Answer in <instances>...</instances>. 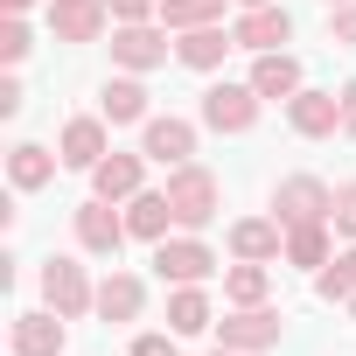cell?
Masks as SVG:
<instances>
[{
    "instance_id": "obj_25",
    "label": "cell",
    "mask_w": 356,
    "mask_h": 356,
    "mask_svg": "<svg viewBox=\"0 0 356 356\" xmlns=\"http://www.w3.org/2000/svg\"><path fill=\"white\" fill-rule=\"evenodd\" d=\"M266 293H273V266H259V259L224 266V300H231V307H259Z\"/></svg>"
},
{
    "instance_id": "obj_16",
    "label": "cell",
    "mask_w": 356,
    "mask_h": 356,
    "mask_svg": "<svg viewBox=\"0 0 356 356\" xmlns=\"http://www.w3.org/2000/svg\"><path fill=\"white\" fill-rule=\"evenodd\" d=\"M140 182H147V154H105L91 168V196H105V203H133Z\"/></svg>"
},
{
    "instance_id": "obj_28",
    "label": "cell",
    "mask_w": 356,
    "mask_h": 356,
    "mask_svg": "<svg viewBox=\"0 0 356 356\" xmlns=\"http://www.w3.org/2000/svg\"><path fill=\"white\" fill-rule=\"evenodd\" d=\"M29 49H35V35H29V22L22 15H8V22H0V63H29Z\"/></svg>"
},
{
    "instance_id": "obj_8",
    "label": "cell",
    "mask_w": 356,
    "mask_h": 356,
    "mask_svg": "<svg viewBox=\"0 0 356 356\" xmlns=\"http://www.w3.org/2000/svg\"><path fill=\"white\" fill-rule=\"evenodd\" d=\"M286 126H293L300 140H328V133H342V91H314V84H300V91L286 98Z\"/></svg>"
},
{
    "instance_id": "obj_6",
    "label": "cell",
    "mask_w": 356,
    "mask_h": 356,
    "mask_svg": "<svg viewBox=\"0 0 356 356\" xmlns=\"http://www.w3.org/2000/svg\"><path fill=\"white\" fill-rule=\"evenodd\" d=\"M42 300H49L56 314H70V321L98 314V286H91V273H84L77 259H49V266H42Z\"/></svg>"
},
{
    "instance_id": "obj_10",
    "label": "cell",
    "mask_w": 356,
    "mask_h": 356,
    "mask_svg": "<svg viewBox=\"0 0 356 356\" xmlns=\"http://www.w3.org/2000/svg\"><path fill=\"white\" fill-rule=\"evenodd\" d=\"M140 154L161 161V168H182V161H196V126L175 119V112H154V119L140 126Z\"/></svg>"
},
{
    "instance_id": "obj_24",
    "label": "cell",
    "mask_w": 356,
    "mask_h": 356,
    "mask_svg": "<svg viewBox=\"0 0 356 356\" xmlns=\"http://www.w3.org/2000/svg\"><path fill=\"white\" fill-rule=\"evenodd\" d=\"M328 259H335V224H293V231H286V266L321 273Z\"/></svg>"
},
{
    "instance_id": "obj_32",
    "label": "cell",
    "mask_w": 356,
    "mask_h": 356,
    "mask_svg": "<svg viewBox=\"0 0 356 356\" xmlns=\"http://www.w3.org/2000/svg\"><path fill=\"white\" fill-rule=\"evenodd\" d=\"M105 8H112V22H154L161 0H105Z\"/></svg>"
},
{
    "instance_id": "obj_37",
    "label": "cell",
    "mask_w": 356,
    "mask_h": 356,
    "mask_svg": "<svg viewBox=\"0 0 356 356\" xmlns=\"http://www.w3.org/2000/svg\"><path fill=\"white\" fill-rule=\"evenodd\" d=\"M238 8H266V0H238Z\"/></svg>"
},
{
    "instance_id": "obj_5",
    "label": "cell",
    "mask_w": 356,
    "mask_h": 356,
    "mask_svg": "<svg viewBox=\"0 0 356 356\" xmlns=\"http://www.w3.org/2000/svg\"><path fill=\"white\" fill-rule=\"evenodd\" d=\"M168 56H175L168 29H154V22H119V29H112V63H119V70L147 77V70H161Z\"/></svg>"
},
{
    "instance_id": "obj_31",
    "label": "cell",
    "mask_w": 356,
    "mask_h": 356,
    "mask_svg": "<svg viewBox=\"0 0 356 356\" xmlns=\"http://www.w3.org/2000/svg\"><path fill=\"white\" fill-rule=\"evenodd\" d=\"M328 42H356V0L328 8Z\"/></svg>"
},
{
    "instance_id": "obj_14",
    "label": "cell",
    "mask_w": 356,
    "mask_h": 356,
    "mask_svg": "<svg viewBox=\"0 0 356 356\" xmlns=\"http://www.w3.org/2000/svg\"><path fill=\"white\" fill-rule=\"evenodd\" d=\"M112 22L105 0H49V35L56 42H98Z\"/></svg>"
},
{
    "instance_id": "obj_33",
    "label": "cell",
    "mask_w": 356,
    "mask_h": 356,
    "mask_svg": "<svg viewBox=\"0 0 356 356\" xmlns=\"http://www.w3.org/2000/svg\"><path fill=\"white\" fill-rule=\"evenodd\" d=\"M22 112V77H0V119Z\"/></svg>"
},
{
    "instance_id": "obj_22",
    "label": "cell",
    "mask_w": 356,
    "mask_h": 356,
    "mask_svg": "<svg viewBox=\"0 0 356 356\" xmlns=\"http://www.w3.org/2000/svg\"><path fill=\"white\" fill-rule=\"evenodd\" d=\"M140 307H147V286L133 273H105L98 280V321H140Z\"/></svg>"
},
{
    "instance_id": "obj_9",
    "label": "cell",
    "mask_w": 356,
    "mask_h": 356,
    "mask_svg": "<svg viewBox=\"0 0 356 356\" xmlns=\"http://www.w3.org/2000/svg\"><path fill=\"white\" fill-rule=\"evenodd\" d=\"M70 224H77V245H84L91 259H119V245L133 238V231H126V217H119V210H112L105 196L77 203V217H70Z\"/></svg>"
},
{
    "instance_id": "obj_21",
    "label": "cell",
    "mask_w": 356,
    "mask_h": 356,
    "mask_svg": "<svg viewBox=\"0 0 356 356\" xmlns=\"http://www.w3.org/2000/svg\"><path fill=\"white\" fill-rule=\"evenodd\" d=\"M98 112H105L112 126H147V119H154V112H147V84H140L133 70H126V77H112V84L98 91Z\"/></svg>"
},
{
    "instance_id": "obj_12",
    "label": "cell",
    "mask_w": 356,
    "mask_h": 356,
    "mask_svg": "<svg viewBox=\"0 0 356 356\" xmlns=\"http://www.w3.org/2000/svg\"><path fill=\"white\" fill-rule=\"evenodd\" d=\"M112 119L105 112H84V119H70L63 126V140H56V154H63V168H77V175H91L105 154H112V133H105Z\"/></svg>"
},
{
    "instance_id": "obj_15",
    "label": "cell",
    "mask_w": 356,
    "mask_h": 356,
    "mask_svg": "<svg viewBox=\"0 0 356 356\" xmlns=\"http://www.w3.org/2000/svg\"><path fill=\"white\" fill-rule=\"evenodd\" d=\"M231 259H259V266L286 259V224L280 217H238L231 224Z\"/></svg>"
},
{
    "instance_id": "obj_13",
    "label": "cell",
    "mask_w": 356,
    "mask_h": 356,
    "mask_svg": "<svg viewBox=\"0 0 356 356\" xmlns=\"http://www.w3.org/2000/svg\"><path fill=\"white\" fill-rule=\"evenodd\" d=\"M63 328H70V314H56V307H29V314H15L8 349H15V356H63Z\"/></svg>"
},
{
    "instance_id": "obj_29",
    "label": "cell",
    "mask_w": 356,
    "mask_h": 356,
    "mask_svg": "<svg viewBox=\"0 0 356 356\" xmlns=\"http://www.w3.org/2000/svg\"><path fill=\"white\" fill-rule=\"evenodd\" d=\"M133 356H182V335H175V328H140Z\"/></svg>"
},
{
    "instance_id": "obj_34",
    "label": "cell",
    "mask_w": 356,
    "mask_h": 356,
    "mask_svg": "<svg viewBox=\"0 0 356 356\" xmlns=\"http://www.w3.org/2000/svg\"><path fill=\"white\" fill-rule=\"evenodd\" d=\"M342 133H356V77L342 84Z\"/></svg>"
},
{
    "instance_id": "obj_20",
    "label": "cell",
    "mask_w": 356,
    "mask_h": 356,
    "mask_svg": "<svg viewBox=\"0 0 356 356\" xmlns=\"http://www.w3.org/2000/svg\"><path fill=\"white\" fill-rule=\"evenodd\" d=\"M56 168H63V154H49V147L22 140V147L8 154V182H15L22 196H35V189H49V182H56Z\"/></svg>"
},
{
    "instance_id": "obj_26",
    "label": "cell",
    "mask_w": 356,
    "mask_h": 356,
    "mask_svg": "<svg viewBox=\"0 0 356 356\" xmlns=\"http://www.w3.org/2000/svg\"><path fill=\"white\" fill-rule=\"evenodd\" d=\"M161 29H210V22H224V0H161V15H154Z\"/></svg>"
},
{
    "instance_id": "obj_36",
    "label": "cell",
    "mask_w": 356,
    "mask_h": 356,
    "mask_svg": "<svg viewBox=\"0 0 356 356\" xmlns=\"http://www.w3.org/2000/svg\"><path fill=\"white\" fill-rule=\"evenodd\" d=\"M210 356H245V349H224V342H217V349H210Z\"/></svg>"
},
{
    "instance_id": "obj_23",
    "label": "cell",
    "mask_w": 356,
    "mask_h": 356,
    "mask_svg": "<svg viewBox=\"0 0 356 356\" xmlns=\"http://www.w3.org/2000/svg\"><path fill=\"white\" fill-rule=\"evenodd\" d=\"M168 328H175V335H210V328H217L210 293H203V286H175V293H168Z\"/></svg>"
},
{
    "instance_id": "obj_11",
    "label": "cell",
    "mask_w": 356,
    "mask_h": 356,
    "mask_svg": "<svg viewBox=\"0 0 356 356\" xmlns=\"http://www.w3.org/2000/svg\"><path fill=\"white\" fill-rule=\"evenodd\" d=\"M231 35H238V49L266 56V49H286V42H293V15L280 8V0H266V8H245V15L231 22Z\"/></svg>"
},
{
    "instance_id": "obj_35",
    "label": "cell",
    "mask_w": 356,
    "mask_h": 356,
    "mask_svg": "<svg viewBox=\"0 0 356 356\" xmlns=\"http://www.w3.org/2000/svg\"><path fill=\"white\" fill-rule=\"evenodd\" d=\"M0 8H8V15H29V8H35V0H0Z\"/></svg>"
},
{
    "instance_id": "obj_27",
    "label": "cell",
    "mask_w": 356,
    "mask_h": 356,
    "mask_svg": "<svg viewBox=\"0 0 356 356\" xmlns=\"http://www.w3.org/2000/svg\"><path fill=\"white\" fill-rule=\"evenodd\" d=\"M314 293L335 300V307H349V300H356V252H335V259L314 273Z\"/></svg>"
},
{
    "instance_id": "obj_17",
    "label": "cell",
    "mask_w": 356,
    "mask_h": 356,
    "mask_svg": "<svg viewBox=\"0 0 356 356\" xmlns=\"http://www.w3.org/2000/svg\"><path fill=\"white\" fill-rule=\"evenodd\" d=\"M238 49V35L231 29H182V35H175V63H182V70H224V56Z\"/></svg>"
},
{
    "instance_id": "obj_19",
    "label": "cell",
    "mask_w": 356,
    "mask_h": 356,
    "mask_svg": "<svg viewBox=\"0 0 356 356\" xmlns=\"http://www.w3.org/2000/svg\"><path fill=\"white\" fill-rule=\"evenodd\" d=\"M126 231H133L140 245H161V238L175 231V203H168V189H140V196L126 203Z\"/></svg>"
},
{
    "instance_id": "obj_38",
    "label": "cell",
    "mask_w": 356,
    "mask_h": 356,
    "mask_svg": "<svg viewBox=\"0 0 356 356\" xmlns=\"http://www.w3.org/2000/svg\"><path fill=\"white\" fill-rule=\"evenodd\" d=\"M328 8H342V0H328Z\"/></svg>"
},
{
    "instance_id": "obj_18",
    "label": "cell",
    "mask_w": 356,
    "mask_h": 356,
    "mask_svg": "<svg viewBox=\"0 0 356 356\" xmlns=\"http://www.w3.org/2000/svg\"><path fill=\"white\" fill-rule=\"evenodd\" d=\"M245 84H252L259 98H280V105H286L307 77H300V56H293V49H266V56L252 63V77H245Z\"/></svg>"
},
{
    "instance_id": "obj_30",
    "label": "cell",
    "mask_w": 356,
    "mask_h": 356,
    "mask_svg": "<svg viewBox=\"0 0 356 356\" xmlns=\"http://www.w3.org/2000/svg\"><path fill=\"white\" fill-rule=\"evenodd\" d=\"M328 224H335V238H356V182L335 189V217H328Z\"/></svg>"
},
{
    "instance_id": "obj_3",
    "label": "cell",
    "mask_w": 356,
    "mask_h": 356,
    "mask_svg": "<svg viewBox=\"0 0 356 356\" xmlns=\"http://www.w3.org/2000/svg\"><path fill=\"white\" fill-rule=\"evenodd\" d=\"M273 217L293 231V224H328L335 217V189L321 182V175H286V182L273 189Z\"/></svg>"
},
{
    "instance_id": "obj_39",
    "label": "cell",
    "mask_w": 356,
    "mask_h": 356,
    "mask_svg": "<svg viewBox=\"0 0 356 356\" xmlns=\"http://www.w3.org/2000/svg\"><path fill=\"white\" fill-rule=\"evenodd\" d=\"M349 314H356V300H349Z\"/></svg>"
},
{
    "instance_id": "obj_4",
    "label": "cell",
    "mask_w": 356,
    "mask_h": 356,
    "mask_svg": "<svg viewBox=\"0 0 356 356\" xmlns=\"http://www.w3.org/2000/svg\"><path fill=\"white\" fill-rule=\"evenodd\" d=\"M280 335H286V321H280V307H231L224 321H217V342L224 349H245V356H266V349H280Z\"/></svg>"
},
{
    "instance_id": "obj_1",
    "label": "cell",
    "mask_w": 356,
    "mask_h": 356,
    "mask_svg": "<svg viewBox=\"0 0 356 356\" xmlns=\"http://www.w3.org/2000/svg\"><path fill=\"white\" fill-rule=\"evenodd\" d=\"M168 203H175V231H210L224 210V182L210 168L182 161V168H168Z\"/></svg>"
},
{
    "instance_id": "obj_7",
    "label": "cell",
    "mask_w": 356,
    "mask_h": 356,
    "mask_svg": "<svg viewBox=\"0 0 356 356\" xmlns=\"http://www.w3.org/2000/svg\"><path fill=\"white\" fill-rule=\"evenodd\" d=\"M259 105H266V98H259L252 84H210V91H203V126H210V133H252V126H259Z\"/></svg>"
},
{
    "instance_id": "obj_2",
    "label": "cell",
    "mask_w": 356,
    "mask_h": 356,
    "mask_svg": "<svg viewBox=\"0 0 356 356\" xmlns=\"http://www.w3.org/2000/svg\"><path fill=\"white\" fill-rule=\"evenodd\" d=\"M154 273H161L168 286H203V280L217 273V252L203 245V231H182V238H161V245H154Z\"/></svg>"
}]
</instances>
